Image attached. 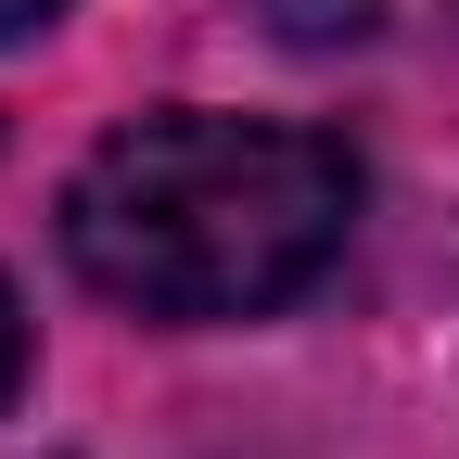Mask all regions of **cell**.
I'll return each mask as SVG.
<instances>
[{
  "instance_id": "1",
  "label": "cell",
  "mask_w": 459,
  "mask_h": 459,
  "mask_svg": "<svg viewBox=\"0 0 459 459\" xmlns=\"http://www.w3.org/2000/svg\"><path fill=\"white\" fill-rule=\"evenodd\" d=\"M358 153L268 115H128L65 179V255L141 319H268L344 255Z\"/></svg>"
},
{
  "instance_id": "2",
  "label": "cell",
  "mask_w": 459,
  "mask_h": 459,
  "mask_svg": "<svg viewBox=\"0 0 459 459\" xmlns=\"http://www.w3.org/2000/svg\"><path fill=\"white\" fill-rule=\"evenodd\" d=\"M243 13L281 39V51H358L383 26V0H243Z\"/></svg>"
},
{
  "instance_id": "3",
  "label": "cell",
  "mask_w": 459,
  "mask_h": 459,
  "mask_svg": "<svg viewBox=\"0 0 459 459\" xmlns=\"http://www.w3.org/2000/svg\"><path fill=\"white\" fill-rule=\"evenodd\" d=\"M26 395V307H13V281H0V409Z\"/></svg>"
},
{
  "instance_id": "4",
  "label": "cell",
  "mask_w": 459,
  "mask_h": 459,
  "mask_svg": "<svg viewBox=\"0 0 459 459\" xmlns=\"http://www.w3.org/2000/svg\"><path fill=\"white\" fill-rule=\"evenodd\" d=\"M51 13H65V0H0V39H39Z\"/></svg>"
}]
</instances>
